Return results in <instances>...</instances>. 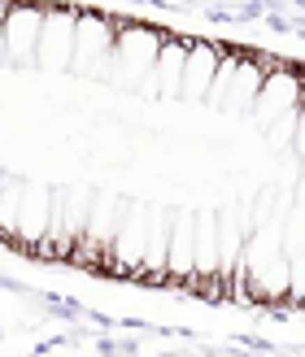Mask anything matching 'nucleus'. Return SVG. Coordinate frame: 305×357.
<instances>
[{"label": "nucleus", "instance_id": "f257e3e1", "mask_svg": "<svg viewBox=\"0 0 305 357\" xmlns=\"http://www.w3.org/2000/svg\"><path fill=\"white\" fill-rule=\"evenodd\" d=\"M161 35L153 26H114V52H110V70H105V83L118 87H135L144 75H153Z\"/></svg>", "mask_w": 305, "mask_h": 357}, {"label": "nucleus", "instance_id": "f03ea898", "mask_svg": "<svg viewBox=\"0 0 305 357\" xmlns=\"http://www.w3.org/2000/svg\"><path fill=\"white\" fill-rule=\"evenodd\" d=\"M114 17L79 9L75 17V48H70V75L79 79H105L110 70V52H114Z\"/></svg>", "mask_w": 305, "mask_h": 357}, {"label": "nucleus", "instance_id": "7ed1b4c3", "mask_svg": "<svg viewBox=\"0 0 305 357\" xmlns=\"http://www.w3.org/2000/svg\"><path fill=\"white\" fill-rule=\"evenodd\" d=\"M144 236H149V205L144 201H127V205H122L118 227H114V240H110V257H105V266L118 271V275H140Z\"/></svg>", "mask_w": 305, "mask_h": 357}, {"label": "nucleus", "instance_id": "20e7f679", "mask_svg": "<svg viewBox=\"0 0 305 357\" xmlns=\"http://www.w3.org/2000/svg\"><path fill=\"white\" fill-rule=\"evenodd\" d=\"M75 17H79V9H66V5L44 9L40 44H35V66L48 70V75H66V70H70V48H75Z\"/></svg>", "mask_w": 305, "mask_h": 357}, {"label": "nucleus", "instance_id": "39448f33", "mask_svg": "<svg viewBox=\"0 0 305 357\" xmlns=\"http://www.w3.org/2000/svg\"><path fill=\"white\" fill-rule=\"evenodd\" d=\"M40 22H44V5H13L5 9V66L31 70L35 66V44H40Z\"/></svg>", "mask_w": 305, "mask_h": 357}, {"label": "nucleus", "instance_id": "423d86ee", "mask_svg": "<svg viewBox=\"0 0 305 357\" xmlns=\"http://www.w3.org/2000/svg\"><path fill=\"white\" fill-rule=\"evenodd\" d=\"M297 105H301V79H297V70H292V66H283V61H275V70L262 79L258 100H253V109H248V114H258L266 127H271L275 118L292 114Z\"/></svg>", "mask_w": 305, "mask_h": 357}, {"label": "nucleus", "instance_id": "0eeeda50", "mask_svg": "<svg viewBox=\"0 0 305 357\" xmlns=\"http://www.w3.org/2000/svg\"><path fill=\"white\" fill-rule=\"evenodd\" d=\"M279 57H266V52H258V57H236V70H231V83H227V100H223V114H248L258 100V87L262 79L275 70Z\"/></svg>", "mask_w": 305, "mask_h": 357}, {"label": "nucleus", "instance_id": "6e6552de", "mask_svg": "<svg viewBox=\"0 0 305 357\" xmlns=\"http://www.w3.org/2000/svg\"><path fill=\"white\" fill-rule=\"evenodd\" d=\"M223 57V44H209V40H188V57H184V79H179V100H192L201 105L209 92V79L218 70Z\"/></svg>", "mask_w": 305, "mask_h": 357}, {"label": "nucleus", "instance_id": "1a4fd4ad", "mask_svg": "<svg viewBox=\"0 0 305 357\" xmlns=\"http://www.w3.org/2000/svg\"><path fill=\"white\" fill-rule=\"evenodd\" d=\"M48 205H52V188H44V183H27V178H22V201H17L13 236L22 240L27 248L40 244L44 227H48Z\"/></svg>", "mask_w": 305, "mask_h": 357}, {"label": "nucleus", "instance_id": "9d476101", "mask_svg": "<svg viewBox=\"0 0 305 357\" xmlns=\"http://www.w3.org/2000/svg\"><path fill=\"white\" fill-rule=\"evenodd\" d=\"M192 279V209L170 213V244H166V275L161 283H188Z\"/></svg>", "mask_w": 305, "mask_h": 357}, {"label": "nucleus", "instance_id": "9b49d317", "mask_svg": "<svg viewBox=\"0 0 305 357\" xmlns=\"http://www.w3.org/2000/svg\"><path fill=\"white\" fill-rule=\"evenodd\" d=\"M166 244H170V209L149 205V236H144V257H140V275L161 283L166 275Z\"/></svg>", "mask_w": 305, "mask_h": 357}, {"label": "nucleus", "instance_id": "f8f14e48", "mask_svg": "<svg viewBox=\"0 0 305 357\" xmlns=\"http://www.w3.org/2000/svg\"><path fill=\"white\" fill-rule=\"evenodd\" d=\"M184 57H188V40L179 35H161L157 61H153V79H157V96L179 100V79H184Z\"/></svg>", "mask_w": 305, "mask_h": 357}, {"label": "nucleus", "instance_id": "ddd939ff", "mask_svg": "<svg viewBox=\"0 0 305 357\" xmlns=\"http://www.w3.org/2000/svg\"><path fill=\"white\" fill-rule=\"evenodd\" d=\"M5 9H9V0H0V22H5ZM0 70H5V31H0Z\"/></svg>", "mask_w": 305, "mask_h": 357}]
</instances>
